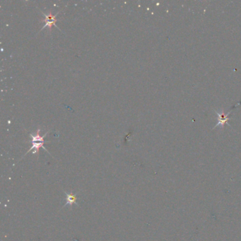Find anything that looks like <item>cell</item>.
Returning <instances> with one entry per match:
<instances>
[{"instance_id": "cell-1", "label": "cell", "mask_w": 241, "mask_h": 241, "mask_svg": "<svg viewBox=\"0 0 241 241\" xmlns=\"http://www.w3.org/2000/svg\"><path fill=\"white\" fill-rule=\"evenodd\" d=\"M48 132H49V131L47 132L44 135L41 136V135H40V128H37L36 132H35V134H31V133L30 134V136H31V139H32V140H31L32 146L30 148L29 150H28L27 152L25 153V155L23 157H24L28 152H30V151H32V150H34L33 152V154H37V153H38V151H39V149H40V148H42V149H43L44 150H45V151H47L48 153H50L49 151H48L44 147V144L47 142H45L44 138L46 137V135H47Z\"/></svg>"}, {"instance_id": "cell-2", "label": "cell", "mask_w": 241, "mask_h": 241, "mask_svg": "<svg viewBox=\"0 0 241 241\" xmlns=\"http://www.w3.org/2000/svg\"><path fill=\"white\" fill-rule=\"evenodd\" d=\"M42 14L44 15L45 19H42V20H41V21H43V22H45V25L43 26V27L41 28V30L40 31H42V30H43L45 27H48L50 31H51V28L52 27H53V26H55V27H57V28H58L59 30H60V28H59L58 26H57V24H55V23L58 21V19H56V17H57V15L59 14V12L55 14V15H53V14H52L51 12H49V14H45L44 12H42Z\"/></svg>"}, {"instance_id": "cell-3", "label": "cell", "mask_w": 241, "mask_h": 241, "mask_svg": "<svg viewBox=\"0 0 241 241\" xmlns=\"http://www.w3.org/2000/svg\"><path fill=\"white\" fill-rule=\"evenodd\" d=\"M66 194V200H67V203H66L65 206L67 204H69L70 206H71L72 204H76V197L74 194H67V192H65Z\"/></svg>"}]
</instances>
